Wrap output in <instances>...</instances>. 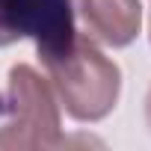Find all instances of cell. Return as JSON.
I'll return each mask as SVG.
<instances>
[{
    "instance_id": "obj_1",
    "label": "cell",
    "mask_w": 151,
    "mask_h": 151,
    "mask_svg": "<svg viewBox=\"0 0 151 151\" xmlns=\"http://www.w3.org/2000/svg\"><path fill=\"white\" fill-rule=\"evenodd\" d=\"M36 50L47 68L56 98L71 119L101 122L113 113L122 92V71L110 56H104V50L92 39L74 33L59 45Z\"/></svg>"
},
{
    "instance_id": "obj_2",
    "label": "cell",
    "mask_w": 151,
    "mask_h": 151,
    "mask_svg": "<svg viewBox=\"0 0 151 151\" xmlns=\"http://www.w3.org/2000/svg\"><path fill=\"white\" fill-rule=\"evenodd\" d=\"M68 136L59 127L56 95L30 65L9 71L0 95V148H62Z\"/></svg>"
},
{
    "instance_id": "obj_3",
    "label": "cell",
    "mask_w": 151,
    "mask_h": 151,
    "mask_svg": "<svg viewBox=\"0 0 151 151\" xmlns=\"http://www.w3.org/2000/svg\"><path fill=\"white\" fill-rule=\"evenodd\" d=\"M74 33L71 0H0V47L21 39H33L36 47H47Z\"/></svg>"
},
{
    "instance_id": "obj_4",
    "label": "cell",
    "mask_w": 151,
    "mask_h": 151,
    "mask_svg": "<svg viewBox=\"0 0 151 151\" xmlns=\"http://www.w3.org/2000/svg\"><path fill=\"white\" fill-rule=\"evenodd\" d=\"M92 39L110 47H124L136 39L142 24L139 0H71Z\"/></svg>"
},
{
    "instance_id": "obj_5",
    "label": "cell",
    "mask_w": 151,
    "mask_h": 151,
    "mask_svg": "<svg viewBox=\"0 0 151 151\" xmlns=\"http://www.w3.org/2000/svg\"><path fill=\"white\" fill-rule=\"evenodd\" d=\"M145 122H148V127H151V89H148V95H145Z\"/></svg>"
}]
</instances>
